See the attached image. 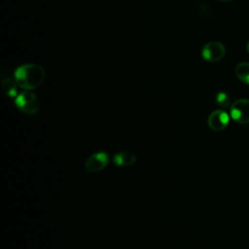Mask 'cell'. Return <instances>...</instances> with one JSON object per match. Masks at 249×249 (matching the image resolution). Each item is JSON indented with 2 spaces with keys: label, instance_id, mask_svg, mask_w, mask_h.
Wrapping results in <instances>:
<instances>
[{
  "label": "cell",
  "instance_id": "5b68a950",
  "mask_svg": "<svg viewBox=\"0 0 249 249\" xmlns=\"http://www.w3.org/2000/svg\"><path fill=\"white\" fill-rule=\"evenodd\" d=\"M226 54V50L220 42L212 41L203 46L201 50V56L208 62H218Z\"/></svg>",
  "mask_w": 249,
  "mask_h": 249
},
{
  "label": "cell",
  "instance_id": "277c9868",
  "mask_svg": "<svg viewBox=\"0 0 249 249\" xmlns=\"http://www.w3.org/2000/svg\"><path fill=\"white\" fill-rule=\"evenodd\" d=\"M110 157L104 151H98L91 154L85 161L84 167L89 173H96L103 170L109 163Z\"/></svg>",
  "mask_w": 249,
  "mask_h": 249
},
{
  "label": "cell",
  "instance_id": "4fadbf2b",
  "mask_svg": "<svg viewBox=\"0 0 249 249\" xmlns=\"http://www.w3.org/2000/svg\"><path fill=\"white\" fill-rule=\"evenodd\" d=\"M219 1H223V2H229V1H231V0H219Z\"/></svg>",
  "mask_w": 249,
  "mask_h": 249
},
{
  "label": "cell",
  "instance_id": "52a82bcc",
  "mask_svg": "<svg viewBox=\"0 0 249 249\" xmlns=\"http://www.w3.org/2000/svg\"><path fill=\"white\" fill-rule=\"evenodd\" d=\"M137 160V157L134 153L129 151H120L113 157V162L119 167H128L133 165Z\"/></svg>",
  "mask_w": 249,
  "mask_h": 249
},
{
  "label": "cell",
  "instance_id": "30bf717a",
  "mask_svg": "<svg viewBox=\"0 0 249 249\" xmlns=\"http://www.w3.org/2000/svg\"><path fill=\"white\" fill-rule=\"evenodd\" d=\"M215 101L217 105L223 109L230 107L231 104V96L225 91H219L215 96Z\"/></svg>",
  "mask_w": 249,
  "mask_h": 249
},
{
  "label": "cell",
  "instance_id": "8fae6325",
  "mask_svg": "<svg viewBox=\"0 0 249 249\" xmlns=\"http://www.w3.org/2000/svg\"><path fill=\"white\" fill-rule=\"evenodd\" d=\"M196 12L198 14V16L200 18H209L210 15H211V11L209 9V7L206 5V4H199L198 7H196Z\"/></svg>",
  "mask_w": 249,
  "mask_h": 249
},
{
  "label": "cell",
  "instance_id": "ba28073f",
  "mask_svg": "<svg viewBox=\"0 0 249 249\" xmlns=\"http://www.w3.org/2000/svg\"><path fill=\"white\" fill-rule=\"evenodd\" d=\"M17 86L18 84L15 81V79L13 80L11 78H5L1 81V87H2L3 92L8 97H16L18 94Z\"/></svg>",
  "mask_w": 249,
  "mask_h": 249
},
{
  "label": "cell",
  "instance_id": "3957f363",
  "mask_svg": "<svg viewBox=\"0 0 249 249\" xmlns=\"http://www.w3.org/2000/svg\"><path fill=\"white\" fill-rule=\"evenodd\" d=\"M230 116L237 124H249V99L240 98L235 100L231 105Z\"/></svg>",
  "mask_w": 249,
  "mask_h": 249
},
{
  "label": "cell",
  "instance_id": "8992f818",
  "mask_svg": "<svg viewBox=\"0 0 249 249\" xmlns=\"http://www.w3.org/2000/svg\"><path fill=\"white\" fill-rule=\"evenodd\" d=\"M230 117L231 116L223 109L215 110L211 112L207 118L208 126L214 131H222L230 124Z\"/></svg>",
  "mask_w": 249,
  "mask_h": 249
},
{
  "label": "cell",
  "instance_id": "6da1fadb",
  "mask_svg": "<svg viewBox=\"0 0 249 249\" xmlns=\"http://www.w3.org/2000/svg\"><path fill=\"white\" fill-rule=\"evenodd\" d=\"M14 78L20 89L32 90L44 83L46 72L39 64L26 63L18 66L15 70Z\"/></svg>",
  "mask_w": 249,
  "mask_h": 249
},
{
  "label": "cell",
  "instance_id": "7a4b0ae2",
  "mask_svg": "<svg viewBox=\"0 0 249 249\" xmlns=\"http://www.w3.org/2000/svg\"><path fill=\"white\" fill-rule=\"evenodd\" d=\"M16 107L25 115H35L40 109V104L37 96L30 90L19 92L15 97Z\"/></svg>",
  "mask_w": 249,
  "mask_h": 249
},
{
  "label": "cell",
  "instance_id": "9c48e42d",
  "mask_svg": "<svg viewBox=\"0 0 249 249\" xmlns=\"http://www.w3.org/2000/svg\"><path fill=\"white\" fill-rule=\"evenodd\" d=\"M235 76L239 81L249 85V62H240L234 68Z\"/></svg>",
  "mask_w": 249,
  "mask_h": 249
},
{
  "label": "cell",
  "instance_id": "7c38bea8",
  "mask_svg": "<svg viewBox=\"0 0 249 249\" xmlns=\"http://www.w3.org/2000/svg\"><path fill=\"white\" fill-rule=\"evenodd\" d=\"M246 51H247V53H249V42L247 43V46H246Z\"/></svg>",
  "mask_w": 249,
  "mask_h": 249
}]
</instances>
